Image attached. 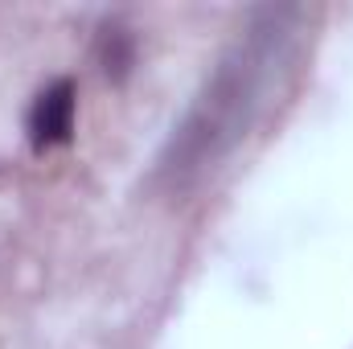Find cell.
<instances>
[{
  "label": "cell",
  "mask_w": 353,
  "mask_h": 349,
  "mask_svg": "<svg viewBox=\"0 0 353 349\" xmlns=\"http://www.w3.org/2000/svg\"><path fill=\"white\" fill-rule=\"evenodd\" d=\"M288 21L292 12H259V25L247 29V37L226 54V62L218 66V74L210 79L205 94L197 99V107L189 111V119L181 123L173 136L161 169L173 177V185H185L197 173L214 169L251 128L259 103L267 90V74L283 54L288 41Z\"/></svg>",
  "instance_id": "1"
},
{
  "label": "cell",
  "mask_w": 353,
  "mask_h": 349,
  "mask_svg": "<svg viewBox=\"0 0 353 349\" xmlns=\"http://www.w3.org/2000/svg\"><path fill=\"white\" fill-rule=\"evenodd\" d=\"M74 83L70 79H58L41 90L29 107V144L33 152H50V148H62L74 140Z\"/></svg>",
  "instance_id": "2"
}]
</instances>
